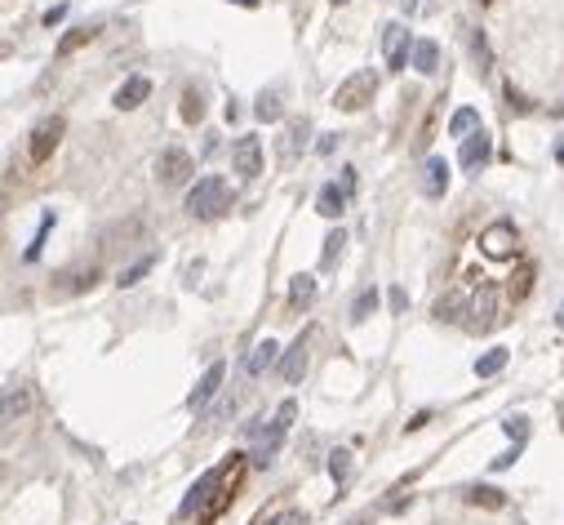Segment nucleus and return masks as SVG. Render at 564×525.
<instances>
[{
	"label": "nucleus",
	"mask_w": 564,
	"mask_h": 525,
	"mask_svg": "<svg viewBox=\"0 0 564 525\" xmlns=\"http://www.w3.org/2000/svg\"><path fill=\"white\" fill-rule=\"evenodd\" d=\"M334 5H347V0H334Z\"/></svg>",
	"instance_id": "a18cd8bd"
},
{
	"label": "nucleus",
	"mask_w": 564,
	"mask_h": 525,
	"mask_svg": "<svg viewBox=\"0 0 564 525\" xmlns=\"http://www.w3.org/2000/svg\"><path fill=\"white\" fill-rule=\"evenodd\" d=\"M303 374H307V343L298 339V343L280 357V378H285V383H303Z\"/></svg>",
	"instance_id": "f3484780"
},
{
	"label": "nucleus",
	"mask_w": 564,
	"mask_h": 525,
	"mask_svg": "<svg viewBox=\"0 0 564 525\" xmlns=\"http://www.w3.org/2000/svg\"><path fill=\"white\" fill-rule=\"evenodd\" d=\"M445 187H449V165L440 157H427V165H422V192L427 196H445Z\"/></svg>",
	"instance_id": "2eb2a0df"
},
{
	"label": "nucleus",
	"mask_w": 564,
	"mask_h": 525,
	"mask_svg": "<svg viewBox=\"0 0 564 525\" xmlns=\"http://www.w3.org/2000/svg\"><path fill=\"white\" fill-rule=\"evenodd\" d=\"M480 5H489V0H480Z\"/></svg>",
	"instance_id": "49530a36"
},
{
	"label": "nucleus",
	"mask_w": 564,
	"mask_h": 525,
	"mask_svg": "<svg viewBox=\"0 0 564 525\" xmlns=\"http://www.w3.org/2000/svg\"><path fill=\"white\" fill-rule=\"evenodd\" d=\"M471 299H462V294H449V299H440L436 303V320H462V308H466Z\"/></svg>",
	"instance_id": "bb28decb"
},
{
	"label": "nucleus",
	"mask_w": 564,
	"mask_h": 525,
	"mask_svg": "<svg viewBox=\"0 0 564 525\" xmlns=\"http://www.w3.org/2000/svg\"><path fill=\"white\" fill-rule=\"evenodd\" d=\"M387 303H391V312H405V308H409V294H405V290L396 285V290L387 294Z\"/></svg>",
	"instance_id": "e433bc0d"
},
{
	"label": "nucleus",
	"mask_w": 564,
	"mask_h": 525,
	"mask_svg": "<svg viewBox=\"0 0 564 525\" xmlns=\"http://www.w3.org/2000/svg\"><path fill=\"white\" fill-rule=\"evenodd\" d=\"M67 18V5H53L50 14H45V27H53V23H62Z\"/></svg>",
	"instance_id": "58836bf2"
},
{
	"label": "nucleus",
	"mask_w": 564,
	"mask_h": 525,
	"mask_svg": "<svg viewBox=\"0 0 564 525\" xmlns=\"http://www.w3.org/2000/svg\"><path fill=\"white\" fill-rule=\"evenodd\" d=\"M240 476H245V459L236 454V459H231V463H222L218 472L201 476V485H196V494L187 499V508H183V512H192V508H196V525H213L222 512H227V508H231Z\"/></svg>",
	"instance_id": "f257e3e1"
},
{
	"label": "nucleus",
	"mask_w": 564,
	"mask_h": 525,
	"mask_svg": "<svg viewBox=\"0 0 564 525\" xmlns=\"http://www.w3.org/2000/svg\"><path fill=\"white\" fill-rule=\"evenodd\" d=\"M556 320H560V329H564V308H560V316H556Z\"/></svg>",
	"instance_id": "c03bdc74"
},
{
	"label": "nucleus",
	"mask_w": 564,
	"mask_h": 525,
	"mask_svg": "<svg viewBox=\"0 0 564 525\" xmlns=\"http://www.w3.org/2000/svg\"><path fill=\"white\" fill-rule=\"evenodd\" d=\"M409 27H396V23H391V27H387V32H382V58H387V67H391V72H400V67H405V62H409Z\"/></svg>",
	"instance_id": "1a4fd4ad"
},
{
	"label": "nucleus",
	"mask_w": 564,
	"mask_h": 525,
	"mask_svg": "<svg viewBox=\"0 0 564 525\" xmlns=\"http://www.w3.org/2000/svg\"><path fill=\"white\" fill-rule=\"evenodd\" d=\"M494 320H498V290H494V285H480V290L471 294V303H466L462 325H466L471 334H484Z\"/></svg>",
	"instance_id": "39448f33"
},
{
	"label": "nucleus",
	"mask_w": 564,
	"mask_h": 525,
	"mask_svg": "<svg viewBox=\"0 0 564 525\" xmlns=\"http://www.w3.org/2000/svg\"><path fill=\"white\" fill-rule=\"evenodd\" d=\"M400 5H405V14H413V9H418V0H400Z\"/></svg>",
	"instance_id": "37998d69"
},
{
	"label": "nucleus",
	"mask_w": 564,
	"mask_h": 525,
	"mask_svg": "<svg viewBox=\"0 0 564 525\" xmlns=\"http://www.w3.org/2000/svg\"><path fill=\"white\" fill-rule=\"evenodd\" d=\"M147 94H152V81H147V76H129V81L116 90V99H111V103L120 107V111H134V107L147 103Z\"/></svg>",
	"instance_id": "ddd939ff"
},
{
	"label": "nucleus",
	"mask_w": 564,
	"mask_h": 525,
	"mask_svg": "<svg viewBox=\"0 0 564 525\" xmlns=\"http://www.w3.org/2000/svg\"><path fill=\"white\" fill-rule=\"evenodd\" d=\"M515 459H520V445H515V450H507V454H498V459H494V468H512Z\"/></svg>",
	"instance_id": "4c0bfd02"
},
{
	"label": "nucleus",
	"mask_w": 564,
	"mask_h": 525,
	"mask_svg": "<svg viewBox=\"0 0 564 525\" xmlns=\"http://www.w3.org/2000/svg\"><path fill=\"white\" fill-rule=\"evenodd\" d=\"M152 267H155V254H143V259H138V262H129V267H125V272L116 276V281H120V290H129V285H138V281H143V276H147Z\"/></svg>",
	"instance_id": "b1692460"
},
{
	"label": "nucleus",
	"mask_w": 564,
	"mask_h": 525,
	"mask_svg": "<svg viewBox=\"0 0 564 525\" xmlns=\"http://www.w3.org/2000/svg\"><path fill=\"white\" fill-rule=\"evenodd\" d=\"M373 94H378V72H373V67H360V72H352V76L334 90L329 103L338 107V111H364V107L373 103Z\"/></svg>",
	"instance_id": "7ed1b4c3"
},
{
	"label": "nucleus",
	"mask_w": 564,
	"mask_h": 525,
	"mask_svg": "<svg viewBox=\"0 0 564 525\" xmlns=\"http://www.w3.org/2000/svg\"><path fill=\"white\" fill-rule=\"evenodd\" d=\"M267 525H307V517H303L298 508H285V512H276Z\"/></svg>",
	"instance_id": "473e14b6"
},
{
	"label": "nucleus",
	"mask_w": 564,
	"mask_h": 525,
	"mask_svg": "<svg viewBox=\"0 0 564 525\" xmlns=\"http://www.w3.org/2000/svg\"><path fill=\"white\" fill-rule=\"evenodd\" d=\"M471 50H475V58H480V72H489V45H484V36H480V32H475Z\"/></svg>",
	"instance_id": "c9c22d12"
},
{
	"label": "nucleus",
	"mask_w": 564,
	"mask_h": 525,
	"mask_svg": "<svg viewBox=\"0 0 564 525\" xmlns=\"http://www.w3.org/2000/svg\"><path fill=\"white\" fill-rule=\"evenodd\" d=\"M329 476H334L338 485L352 476V454H347V450H334V459H329Z\"/></svg>",
	"instance_id": "c756f323"
},
{
	"label": "nucleus",
	"mask_w": 564,
	"mask_h": 525,
	"mask_svg": "<svg viewBox=\"0 0 564 525\" xmlns=\"http://www.w3.org/2000/svg\"><path fill=\"white\" fill-rule=\"evenodd\" d=\"M276 357H280V343H276V339H258L254 348H249V357H245V374H249V378L267 374V369L276 366Z\"/></svg>",
	"instance_id": "f8f14e48"
},
{
	"label": "nucleus",
	"mask_w": 564,
	"mask_h": 525,
	"mask_svg": "<svg viewBox=\"0 0 564 525\" xmlns=\"http://www.w3.org/2000/svg\"><path fill=\"white\" fill-rule=\"evenodd\" d=\"M99 32H103L99 23H85V27H71V32H67V36L58 41V58H71V53L80 50V45H89V41H94Z\"/></svg>",
	"instance_id": "6ab92c4d"
},
{
	"label": "nucleus",
	"mask_w": 564,
	"mask_h": 525,
	"mask_svg": "<svg viewBox=\"0 0 564 525\" xmlns=\"http://www.w3.org/2000/svg\"><path fill=\"white\" fill-rule=\"evenodd\" d=\"M503 427H507V436H515V441L524 445V436H529V423L520 419V415H515V419H507V423H503Z\"/></svg>",
	"instance_id": "f704fd0d"
},
{
	"label": "nucleus",
	"mask_w": 564,
	"mask_h": 525,
	"mask_svg": "<svg viewBox=\"0 0 564 525\" xmlns=\"http://www.w3.org/2000/svg\"><path fill=\"white\" fill-rule=\"evenodd\" d=\"M62 129H67L62 116H45V120H36V129H32V138H27V157H32V165H45V160L53 157V148L62 143Z\"/></svg>",
	"instance_id": "20e7f679"
},
{
	"label": "nucleus",
	"mask_w": 564,
	"mask_h": 525,
	"mask_svg": "<svg viewBox=\"0 0 564 525\" xmlns=\"http://www.w3.org/2000/svg\"><path fill=\"white\" fill-rule=\"evenodd\" d=\"M227 205H231V187H227V178H218V174L196 178L192 192H187V214H192V218H218Z\"/></svg>",
	"instance_id": "f03ea898"
},
{
	"label": "nucleus",
	"mask_w": 564,
	"mask_h": 525,
	"mask_svg": "<svg viewBox=\"0 0 564 525\" xmlns=\"http://www.w3.org/2000/svg\"><path fill=\"white\" fill-rule=\"evenodd\" d=\"M298 415V406L294 401H285L280 410H276V419H271V432H267V441H262V450H258V463H271V454H276V445H280V436L289 432V423Z\"/></svg>",
	"instance_id": "9d476101"
},
{
	"label": "nucleus",
	"mask_w": 564,
	"mask_h": 525,
	"mask_svg": "<svg viewBox=\"0 0 564 525\" xmlns=\"http://www.w3.org/2000/svg\"><path fill=\"white\" fill-rule=\"evenodd\" d=\"M480 254L484 259H512L515 254V227L512 223H494V227H484L480 232Z\"/></svg>",
	"instance_id": "0eeeda50"
},
{
	"label": "nucleus",
	"mask_w": 564,
	"mask_h": 525,
	"mask_svg": "<svg viewBox=\"0 0 564 525\" xmlns=\"http://www.w3.org/2000/svg\"><path fill=\"white\" fill-rule=\"evenodd\" d=\"M556 160H560V169H564V138L556 143Z\"/></svg>",
	"instance_id": "79ce46f5"
},
{
	"label": "nucleus",
	"mask_w": 564,
	"mask_h": 525,
	"mask_svg": "<svg viewBox=\"0 0 564 525\" xmlns=\"http://www.w3.org/2000/svg\"><path fill=\"white\" fill-rule=\"evenodd\" d=\"M183 116H187V120H201V116H205V103H201V94H196V90H187V94H183Z\"/></svg>",
	"instance_id": "2f4dec72"
},
{
	"label": "nucleus",
	"mask_w": 564,
	"mask_h": 525,
	"mask_svg": "<svg viewBox=\"0 0 564 525\" xmlns=\"http://www.w3.org/2000/svg\"><path fill=\"white\" fill-rule=\"evenodd\" d=\"M222 378H227V366H222V361H213V366H209L205 374H201V383L192 387L187 406H192V410H205V406H209V396H213V392L222 387Z\"/></svg>",
	"instance_id": "9b49d317"
},
{
	"label": "nucleus",
	"mask_w": 564,
	"mask_h": 525,
	"mask_svg": "<svg viewBox=\"0 0 564 525\" xmlns=\"http://www.w3.org/2000/svg\"><path fill=\"white\" fill-rule=\"evenodd\" d=\"M254 111H258V120H280V99H276V94H262L254 103Z\"/></svg>",
	"instance_id": "7c9ffc66"
},
{
	"label": "nucleus",
	"mask_w": 564,
	"mask_h": 525,
	"mask_svg": "<svg viewBox=\"0 0 564 525\" xmlns=\"http://www.w3.org/2000/svg\"><path fill=\"white\" fill-rule=\"evenodd\" d=\"M507 357H512V352H507V348H489V352H484V357H480V361H475V374H480V378H494V374H498V369L507 366Z\"/></svg>",
	"instance_id": "5701e85b"
},
{
	"label": "nucleus",
	"mask_w": 564,
	"mask_h": 525,
	"mask_svg": "<svg viewBox=\"0 0 564 525\" xmlns=\"http://www.w3.org/2000/svg\"><path fill=\"white\" fill-rule=\"evenodd\" d=\"M347 192H352V174H347V183H343V187H338V183L320 187V196H315V210L324 214V218H338V214L347 210Z\"/></svg>",
	"instance_id": "4468645a"
},
{
	"label": "nucleus",
	"mask_w": 564,
	"mask_h": 525,
	"mask_svg": "<svg viewBox=\"0 0 564 525\" xmlns=\"http://www.w3.org/2000/svg\"><path fill=\"white\" fill-rule=\"evenodd\" d=\"M50 227H53V218H50V214H45V218H41V232H36V241H32V250H27V259H36V254H41V245H45V236H50Z\"/></svg>",
	"instance_id": "72a5a7b5"
},
{
	"label": "nucleus",
	"mask_w": 564,
	"mask_h": 525,
	"mask_svg": "<svg viewBox=\"0 0 564 525\" xmlns=\"http://www.w3.org/2000/svg\"><path fill=\"white\" fill-rule=\"evenodd\" d=\"M489 134L480 129V134H471V138H462V152H458V160H462V169H480L484 160H489Z\"/></svg>",
	"instance_id": "dca6fc26"
},
{
	"label": "nucleus",
	"mask_w": 564,
	"mask_h": 525,
	"mask_svg": "<svg viewBox=\"0 0 564 525\" xmlns=\"http://www.w3.org/2000/svg\"><path fill=\"white\" fill-rule=\"evenodd\" d=\"M307 120H294V125H289V129H285V138H280V160H285V165H289V160L298 157V148H303V143H307Z\"/></svg>",
	"instance_id": "412c9836"
},
{
	"label": "nucleus",
	"mask_w": 564,
	"mask_h": 525,
	"mask_svg": "<svg viewBox=\"0 0 564 525\" xmlns=\"http://www.w3.org/2000/svg\"><path fill=\"white\" fill-rule=\"evenodd\" d=\"M343 241H347V236H343V227H334V232L324 236V250H320V267H334V262H338V254H343Z\"/></svg>",
	"instance_id": "a878e982"
},
{
	"label": "nucleus",
	"mask_w": 564,
	"mask_h": 525,
	"mask_svg": "<svg viewBox=\"0 0 564 525\" xmlns=\"http://www.w3.org/2000/svg\"><path fill=\"white\" fill-rule=\"evenodd\" d=\"M227 5H245V9H258L262 0H227Z\"/></svg>",
	"instance_id": "a19ab883"
},
{
	"label": "nucleus",
	"mask_w": 564,
	"mask_h": 525,
	"mask_svg": "<svg viewBox=\"0 0 564 525\" xmlns=\"http://www.w3.org/2000/svg\"><path fill=\"white\" fill-rule=\"evenodd\" d=\"M466 499H471L475 508H494V512H498V508L507 503V494H503V490H494V485H475V490H471Z\"/></svg>",
	"instance_id": "393cba45"
},
{
	"label": "nucleus",
	"mask_w": 564,
	"mask_h": 525,
	"mask_svg": "<svg viewBox=\"0 0 564 525\" xmlns=\"http://www.w3.org/2000/svg\"><path fill=\"white\" fill-rule=\"evenodd\" d=\"M449 134H458V138L480 134V111H475V107H458V111L449 116Z\"/></svg>",
	"instance_id": "4be33fe9"
},
{
	"label": "nucleus",
	"mask_w": 564,
	"mask_h": 525,
	"mask_svg": "<svg viewBox=\"0 0 564 525\" xmlns=\"http://www.w3.org/2000/svg\"><path fill=\"white\" fill-rule=\"evenodd\" d=\"M413 72H422V76H431L436 67H440V45L436 41H413V53H409Z\"/></svg>",
	"instance_id": "a211bd4d"
},
{
	"label": "nucleus",
	"mask_w": 564,
	"mask_h": 525,
	"mask_svg": "<svg viewBox=\"0 0 564 525\" xmlns=\"http://www.w3.org/2000/svg\"><path fill=\"white\" fill-rule=\"evenodd\" d=\"M192 157L183 152V148H164L160 157H155V178L164 183V187H178V183H187L192 178Z\"/></svg>",
	"instance_id": "423d86ee"
},
{
	"label": "nucleus",
	"mask_w": 564,
	"mask_h": 525,
	"mask_svg": "<svg viewBox=\"0 0 564 525\" xmlns=\"http://www.w3.org/2000/svg\"><path fill=\"white\" fill-rule=\"evenodd\" d=\"M315 303V276H294V285H289V308L294 312H303V308H311Z\"/></svg>",
	"instance_id": "aec40b11"
},
{
	"label": "nucleus",
	"mask_w": 564,
	"mask_h": 525,
	"mask_svg": "<svg viewBox=\"0 0 564 525\" xmlns=\"http://www.w3.org/2000/svg\"><path fill=\"white\" fill-rule=\"evenodd\" d=\"M369 312H378V290H364V294H360L356 299V308H352V320H369Z\"/></svg>",
	"instance_id": "cd10ccee"
},
{
	"label": "nucleus",
	"mask_w": 564,
	"mask_h": 525,
	"mask_svg": "<svg viewBox=\"0 0 564 525\" xmlns=\"http://www.w3.org/2000/svg\"><path fill=\"white\" fill-rule=\"evenodd\" d=\"M334 148H338V138H334V134H324V138H320V143H315V152H320V157H329V152H334Z\"/></svg>",
	"instance_id": "ea45409f"
},
{
	"label": "nucleus",
	"mask_w": 564,
	"mask_h": 525,
	"mask_svg": "<svg viewBox=\"0 0 564 525\" xmlns=\"http://www.w3.org/2000/svg\"><path fill=\"white\" fill-rule=\"evenodd\" d=\"M23 410H27V392H23V387H9V392H5V419H18Z\"/></svg>",
	"instance_id": "c85d7f7f"
},
{
	"label": "nucleus",
	"mask_w": 564,
	"mask_h": 525,
	"mask_svg": "<svg viewBox=\"0 0 564 525\" xmlns=\"http://www.w3.org/2000/svg\"><path fill=\"white\" fill-rule=\"evenodd\" d=\"M231 169H236L240 178H258V174H262V143H258L254 134L236 138V148H231Z\"/></svg>",
	"instance_id": "6e6552de"
}]
</instances>
